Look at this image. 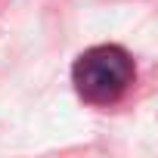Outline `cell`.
<instances>
[{
	"label": "cell",
	"instance_id": "1",
	"mask_svg": "<svg viewBox=\"0 0 158 158\" xmlns=\"http://www.w3.org/2000/svg\"><path fill=\"white\" fill-rule=\"evenodd\" d=\"M136 81L133 56L118 44H96L71 65V84L87 106H115Z\"/></svg>",
	"mask_w": 158,
	"mask_h": 158
}]
</instances>
